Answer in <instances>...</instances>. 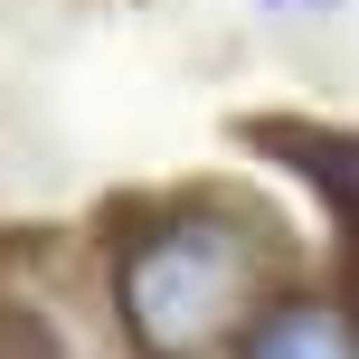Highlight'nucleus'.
Wrapping results in <instances>:
<instances>
[{
    "mask_svg": "<svg viewBox=\"0 0 359 359\" xmlns=\"http://www.w3.org/2000/svg\"><path fill=\"white\" fill-rule=\"evenodd\" d=\"M274 303V255L246 217L180 208L151 217L114 265V312H123L142 359H227Z\"/></svg>",
    "mask_w": 359,
    "mask_h": 359,
    "instance_id": "f257e3e1",
    "label": "nucleus"
},
{
    "mask_svg": "<svg viewBox=\"0 0 359 359\" xmlns=\"http://www.w3.org/2000/svg\"><path fill=\"white\" fill-rule=\"evenodd\" d=\"M236 359H359V322L331 293H274L265 322L236 341Z\"/></svg>",
    "mask_w": 359,
    "mask_h": 359,
    "instance_id": "f03ea898",
    "label": "nucleus"
}]
</instances>
